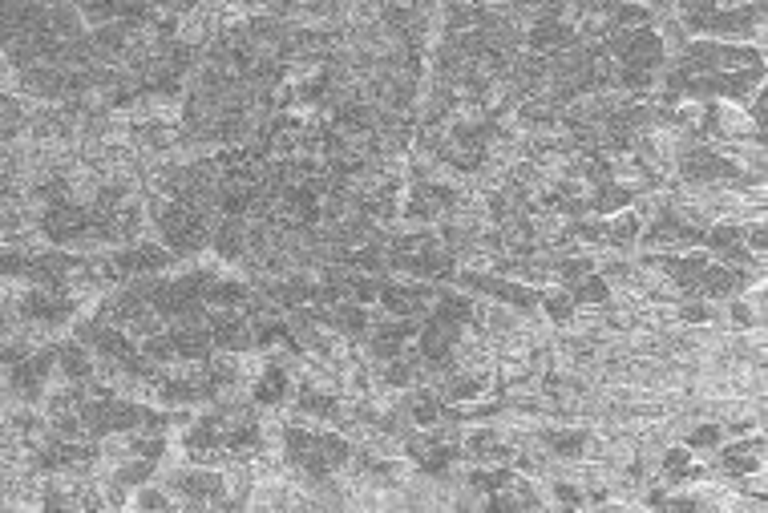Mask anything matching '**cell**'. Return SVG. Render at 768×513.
Segmentation results:
<instances>
[{"mask_svg": "<svg viewBox=\"0 0 768 513\" xmlns=\"http://www.w3.org/2000/svg\"><path fill=\"white\" fill-rule=\"evenodd\" d=\"M542 307H546V316H550L554 324H570V320H574V307H579V303H574L570 291H550V295L542 299Z\"/></svg>", "mask_w": 768, "mask_h": 513, "instance_id": "obj_1", "label": "cell"}, {"mask_svg": "<svg viewBox=\"0 0 768 513\" xmlns=\"http://www.w3.org/2000/svg\"><path fill=\"white\" fill-rule=\"evenodd\" d=\"M688 469H692V449H688V445H684V449L676 445V449H667V453H663V473H667L671 481H676V477H688Z\"/></svg>", "mask_w": 768, "mask_h": 513, "instance_id": "obj_2", "label": "cell"}, {"mask_svg": "<svg viewBox=\"0 0 768 513\" xmlns=\"http://www.w3.org/2000/svg\"><path fill=\"white\" fill-rule=\"evenodd\" d=\"M720 437H724V429H720V425H700V429L688 437V449H716V445H720Z\"/></svg>", "mask_w": 768, "mask_h": 513, "instance_id": "obj_3", "label": "cell"}]
</instances>
